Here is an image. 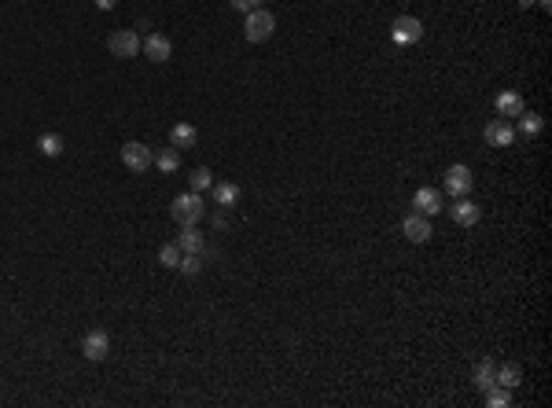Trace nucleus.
<instances>
[{
	"label": "nucleus",
	"instance_id": "f257e3e1",
	"mask_svg": "<svg viewBox=\"0 0 552 408\" xmlns=\"http://www.w3.org/2000/svg\"><path fill=\"white\" fill-rule=\"evenodd\" d=\"M170 214L177 224H199L206 217V199L199 191H188V195H177L173 206H170Z\"/></svg>",
	"mask_w": 552,
	"mask_h": 408
},
{
	"label": "nucleus",
	"instance_id": "f03ea898",
	"mask_svg": "<svg viewBox=\"0 0 552 408\" xmlns=\"http://www.w3.org/2000/svg\"><path fill=\"white\" fill-rule=\"evenodd\" d=\"M272 30H276V19H272V11H265V8H258V11H251V15H243V37L254 41V44L269 41V37H272Z\"/></svg>",
	"mask_w": 552,
	"mask_h": 408
},
{
	"label": "nucleus",
	"instance_id": "7ed1b4c3",
	"mask_svg": "<svg viewBox=\"0 0 552 408\" xmlns=\"http://www.w3.org/2000/svg\"><path fill=\"white\" fill-rule=\"evenodd\" d=\"M122 166H125L129 173H148V170L155 166V155H151V148H148V144H140V140H129L125 148H122Z\"/></svg>",
	"mask_w": 552,
	"mask_h": 408
},
{
	"label": "nucleus",
	"instance_id": "20e7f679",
	"mask_svg": "<svg viewBox=\"0 0 552 408\" xmlns=\"http://www.w3.org/2000/svg\"><path fill=\"white\" fill-rule=\"evenodd\" d=\"M391 37H394V44H416L424 37V23L413 19V15H398L391 23Z\"/></svg>",
	"mask_w": 552,
	"mask_h": 408
},
{
	"label": "nucleus",
	"instance_id": "39448f33",
	"mask_svg": "<svg viewBox=\"0 0 552 408\" xmlns=\"http://www.w3.org/2000/svg\"><path fill=\"white\" fill-rule=\"evenodd\" d=\"M140 52L148 56L151 63H166L170 56H173V41L166 37V34H148L140 41Z\"/></svg>",
	"mask_w": 552,
	"mask_h": 408
},
{
	"label": "nucleus",
	"instance_id": "423d86ee",
	"mask_svg": "<svg viewBox=\"0 0 552 408\" xmlns=\"http://www.w3.org/2000/svg\"><path fill=\"white\" fill-rule=\"evenodd\" d=\"M107 48H111V56H118V59H133L140 52V37L133 30H118V34H111Z\"/></svg>",
	"mask_w": 552,
	"mask_h": 408
},
{
	"label": "nucleus",
	"instance_id": "0eeeda50",
	"mask_svg": "<svg viewBox=\"0 0 552 408\" xmlns=\"http://www.w3.org/2000/svg\"><path fill=\"white\" fill-rule=\"evenodd\" d=\"M472 181H475V177H472V170H468V166H460V162H457V166H449V170H446V191L453 195V199H460V195H468V191H472Z\"/></svg>",
	"mask_w": 552,
	"mask_h": 408
},
{
	"label": "nucleus",
	"instance_id": "6e6552de",
	"mask_svg": "<svg viewBox=\"0 0 552 408\" xmlns=\"http://www.w3.org/2000/svg\"><path fill=\"white\" fill-rule=\"evenodd\" d=\"M81 353H85L89 361H104V357L111 353V335L107 331H89L85 338H81Z\"/></svg>",
	"mask_w": 552,
	"mask_h": 408
},
{
	"label": "nucleus",
	"instance_id": "1a4fd4ad",
	"mask_svg": "<svg viewBox=\"0 0 552 408\" xmlns=\"http://www.w3.org/2000/svg\"><path fill=\"white\" fill-rule=\"evenodd\" d=\"M401 232H405V239H409V243H427L431 239V221L413 210V214L401 221Z\"/></svg>",
	"mask_w": 552,
	"mask_h": 408
},
{
	"label": "nucleus",
	"instance_id": "9d476101",
	"mask_svg": "<svg viewBox=\"0 0 552 408\" xmlns=\"http://www.w3.org/2000/svg\"><path fill=\"white\" fill-rule=\"evenodd\" d=\"M482 136H486V144H490V148H512V140H515L512 125H508L505 118H494L490 125L482 129Z\"/></svg>",
	"mask_w": 552,
	"mask_h": 408
},
{
	"label": "nucleus",
	"instance_id": "9b49d317",
	"mask_svg": "<svg viewBox=\"0 0 552 408\" xmlns=\"http://www.w3.org/2000/svg\"><path fill=\"white\" fill-rule=\"evenodd\" d=\"M184 232L177 236V247L184 254H206V236L199 232V224H181Z\"/></svg>",
	"mask_w": 552,
	"mask_h": 408
},
{
	"label": "nucleus",
	"instance_id": "f8f14e48",
	"mask_svg": "<svg viewBox=\"0 0 552 408\" xmlns=\"http://www.w3.org/2000/svg\"><path fill=\"white\" fill-rule=\"evenodd\" d=\"M449 217L457 221L460 228H472V224H479V206L468 199V195H460V199L449 206Z\"/></svg>",
	"mask_w": 552,
	"mask_h": 408
},
{
	"label": "nucleus",
	"instance_id": "ddd939ff",
	"mask_svg": "<svg viewBox=\"0 0 552 408\" xmlns=\"http://www.w3.org/2000/svg\"><path fill=\"white\" fill-rule=\"evenodd\" d=\"M413 206H416V214L434 217L438 210H442V191H438V188H420L416 199H413Z\"/></svg>",
	"mask_w": 552,
	"mask_h": 408
},
{
	"label": "nucleus",
	"instance_id": "4468645a",
	"mask_svg": "<svg viewBox=\"0 0 552 408\" xmlns=\"http://www.w3.org/2000/svg\"><path fill=\"white\" fill-rule=\"evenodd\" d=\"M170 144L177 151H184V148H196L199 144V129L192 125V122H177L173 129H170Z\"/></svg>",
	"mask_w": 552,
	"mask_h": 408
},
{
	"label": "nucleus",
	"instance_id": "2eb2a0df",
	"mask_svg": "<svg viewBox=\"0 0 552 408\" xmlns=\"http://www.w3.org/2000/svg\"><path fill=\"white\" fill-rule=\"evenodd\" d=\"M523 110H527V103H523V96H519V92H501L497 96V114H501V118H519Z\"/></svg>",
	"mask_w": 552,
	"mask_h": 408
},
{
	"label": "nucleus",
	"instance_id": "dca6fc26",
	"mask_svg": "<svg viewBox=\"0 0 552 408\" xmlns=\"http://www.w3.org/2000/svg\"><path fill=\"white\" fill-rule=\"evenodd\" d=\"M519 383H523V368H519V364H501V368H497V386L515 390Z\"/></svg>",
	"mask_w": 552,
	"mask_h": 408
},
{
	"label": "nucleus",
	"instance_id": "f3484780",
	"mask_svg": "<svg viewBox=\"0 0 552 408\" xmlns=\"http://www.w3.org/2000/svg\"><path fill=\"white\" fill-rule=\"evenodd\" d=\"M155 166H158L162 173H177V170H181V151H177V148H162V151L155 155Z\"/></svg>",
	"mask_w": 552,
	"mask_h": 408
},
{
	"label": "nucleus",
	"instance_id": "a211bd4d",
	"mask_svg": "<svg viewBox=\"0 0 552 408\" xmlns=\"http://www.w3.org/2000/svg\"><path fill=\"white\" fill-rule=\"evenodd\" d=\"M37 151L48 155V158H59V155H63V136H56V133H41V136H37Z\"/></svg>",
	"mask_w": 552,
	"mask_h": 408
},
{
	"label": "nucleus",
	"instance_id": "6ab92c4d",
	"mask_svg": "<svg viewBox=\"0 0 552 408\" xmlns=\"http://www.w3.org/2000/svg\"><path fill=\"white\" fill-rule=\"evenodd\" d=\"M475 386H479V390L497 386V364H494V361H482V364L475 368Z\"/></svg>",
	"mask_w": 552,
	"mask_h": 408
},
{
	"label": "nucleus",
	"instance_id": "aec40b11",
	"mask_svg": "<svg viewBox=\"0 0 552 408\" xmlns=\"http://www.w3.org/2000/svg\"><path fill=\"white\" fill-rule=\"evenodd\" d=\"M177 269H181L184 276H199V272L206 269V254H181Z\"/></svg>",
	"mask_w": 552,
	"mask_h": 408
},
{
	"label": "nucleus",
	"instance_id": "412c9836",
	"mask_svg": "<svg viewBox=\"0 0 552 408\" xmlns=\"http://www.w3.org/2000/svg\"><path fill=\"white\" fill-rule=\"evenodd\" d=\"M214 203L225 206V210L236 206V203H239V188H236V184H214Z\"/></svg>",
	"mask_w": 552,
	"mask_h": 408
},
{
	"label": "nucleus",
	"instance_id": "4be33fe9",
	"mask_svg": "<svg viewBox=\"0 0 552 408\" xmlns=\"http://www.w3.org/2000/svg\"><path fill=\"white\" fill-rule=\"evenodd\" d=\"M541 125H545V122H541V114H527V110L519 114V133H523V136H538V133H541Z\"/></svg>",
	"mask_w": 552,
	"mask_h": 408
},
{
	"label": "nucleus",
	"instance_id": "5701e85b",
	"mask_svg": "<svg viewBox=\"0 0 552 408\" xmlns=\"http://www.w3.org/2000/svg\"><path fill=\"white\" fill-rule=\"evenodd\" d=\"M181 254H184V250L177 247V239H173V243H166V247L158 250V261H162V265H166V269H177V261H181Z\"/></svg>",
	"mask_w": 552,
	"mask_h": 408
},
{
	"label": "nucleus",
	"instance_id": "b1692460",
	"mask_svg": "<svg viewBox=\"0 0 552 408\" xmlns=\"http://www.w3.org/2000/svg\"><path fill=\"white\" fill-rule=\"evenodd\" d=\"M508 401H512V397H508L505 386H490V390H486V404H490V408H505Z\"/></svg>",
	"mask_w": 552,
	"mask_h": 408
},
{
	"label": "nucleus",
	"instance_id": "393cba45",
	"mask_svg": "<svg viewBox=\"0 0 552 408\" xmlns=\"http://www.w3.org/2000/svg\"><path fill=\"white\" fill-rule=\"evenodd\" d=\"M206 188H214V173H210V170H196V173H192V191L203 195Z\"/></svg>",
	"mask_w": 552,
	"mask_h": 408
},
{
	"label": "nucleus",
	"instance_id": "a878e982",
	"mask_svg": "<svg viewBox=\"0 0 552 408\" xmlns=\"http://www.w3.org/2000/svg\"><path fill=\"white\" fill-rule=\"evenodd\" d=\"M258 8H265L262 0H232V11H239V15H251V11H258Z\"/></svg>",
	"mask_w": 552,
	"mask_h": 408
},
{
	"label": "nucleus",
	"instance_id": "bb28decb",
	"mask_svg": "<svg viewBox=\"0 0 552 408\" xmlns=\"http://www.w3.org/2000/svg\"><path fill=\"white\" fill-rule=\"evenodd\" d=\"M214 228H229V214H225V206L214 214Z\"/></svg>",
	"mask_w": 552,
	"mask_h": 408
},
{
	"label": "nucleus",
	"instance_id": "cd10ccee",
	"mask_svg": "<svg viewBox=\"0 0 552 408\" xmlns=\"http://www.w3.org/2000/svg\"><path fill=\"white\" fill-rule=\"evenodd\" d=\"M96 8H100V11H111V8H118V0H96Z\"/></svg>",
	"mask_w": 552,
	"mask_h": 408
},
{
	"label": "nucleus",
	"instance_id": "c85d7f7f",
	"mask_svg": "<svg viewBox=\"0 0 552 408\" xmlns=\"http://www.w3.org/2000/svg\"><path fill=\"white\" fill-rule=\"evenodd\" d=\"M538 4H541V8H545V11H548V8H552V0H538Z\"/></svg>",
	"mask_w": 552,
	"mask_h": 408
},
{
	"label": "nucleus",
	"instance_id": "c756f323",
	"mask_svg": "<svg viewBox=\"0 0 552 408\" xmlns=\"http://www.w3.org/2000/svg\"><path fill=\"white\" fill-rule=\"evenodd\" d=\"M530 4H534V0H519V8H530Z\"/></svg>",
	"mask_w": 552,
	"mask_h": 408
}]
</instances>
